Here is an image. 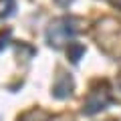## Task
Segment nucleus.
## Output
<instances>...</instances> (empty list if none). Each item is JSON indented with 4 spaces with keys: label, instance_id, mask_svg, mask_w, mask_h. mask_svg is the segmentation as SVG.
I'll list each match as a JSON object with an SVG mask.
<instances>
[{
    "label": "nucleus",
    "instance_id": "obj_1",
    "mask_svg": "<svg viewBox=\"0 0 121 121\" xmlns=\"http://www.w3.org/2000/svg\"><path fill=\"white\" fill-rule=\"evenodd\" d=\"M71 24H73V20H69V18H63V20L52 22L51 28H48V40H51V44L60 47L69 36H73L75 32H77V28L71 26Z\"/></svg>",
    "mask_w": 121,
    "mask_h": 121
},
{
    "label": "nucleus",
    "instance_id": "obj_2",
    "mask_svg": "<svg viewBox=\"0 0 121 121\" xmlns=\"http://www.w3.org/2000/svg\"><path fill=\"white\" fill-rule=\"evenodd\" d=\"M109 103V91L105 89H95L91 91L89 97L85 99V105H83V113L85 115H95L101 109H105Z\"/></svg>",
    "mask_w": 121,
    "mask_h": 121
},
{
    "label": "nucleus",
    "instance_id": "obj_3",
    "mask_svg": "<svg viewBox=\"0 0 121 121\" xmlns=\"http://www.w3.org/2000/svg\"><path fill=\"white\" fill-rule=\"evenodd\" d=\"M71 91H73V79L71 75L67 73H60L59 77L55 79V87H52V95L56 99H67L71 95Z\"/></svg>",
    "mask_w": 121,
    "mask_h": 121
},
{
    "label": "nucleus",
    "instance_id": "obj_4",
    "mask_svg": "<svg viewBox=\"0 0 121 121\" xmlns=\"http://www.w3.org/2000/svg\"><path fill=\"white\" fill-rule=\"evenodd\" d=\"M83 52H85V47H83L81 43H71L69 44V59L73 60V63H79V59H81Z\"/></svg>",
    "mask_w": 121,
    "mask_h": 121
},
{
    "label": "nucleus",
    "instance_id": "obj_5",
    "mask_svg": "<svg viewBox=\"0 0 121 121\" xmlns=\"http://www.w3.org/2000/svg\"><path fill=\"white\" fill-rule=\"evenodd\" d=\"M12 8V0H0V16H8Z\"/></svg>",
    "mask_w": 121,
    "mask_h": 121
},
{
    "label": "nucleus",
    "instance_id": "obj_6",
    "mask_svg": "<svg viewBox=\"0 0 121 121\" xmlns=\"http://www.w3.org/2000/svg\"><path fill=\"white\" fill-rule=\"evenodd\" d=\"M8 39H10V30H4V32H0V51L8 44Z\"/></svg>",
    "mask_w": 121,
    "mask_h": 121
},
{
    "label": "nucleus",
    "instance_id": "obj_7",
    "mask_svg": "<svg viewBox=\"0 0 121 121\" xmlns=\"http://www.w3.org/2000/svg\"><path fill=\"white\" fill-rule=\"evenodd\" d=\"M117 4H119V6H121V0H119V2H117Z\"/></svg>",
    "mask_w": 121,
    "mask_h": 121
}]
</instances>
